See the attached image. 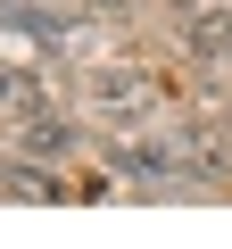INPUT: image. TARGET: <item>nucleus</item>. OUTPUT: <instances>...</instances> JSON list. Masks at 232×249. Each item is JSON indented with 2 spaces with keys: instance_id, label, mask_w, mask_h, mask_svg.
<instances>
[{
  "instance_id": "obj_1",
  "label": "nucleus",
  "mask_w": 232,
  "mask_h": 249,
  "mask_svg": "<svg viewBox=\"0 0 232 249\" xmlns=\"http://www.w3.org/2000/svg\"><path fill=\"white\" fill-rule=\"evenodd\" d=\"M0 191L25 199V208H58V199H66V183H58V175H42V166H25V158H17V166H0Z\"/></svg>"
},
{
  "instance_id": "obj_2",
  "label": "nucleus",
  "mask_w": 232,
  "mask_h": 249,
  "mask_svg": "<svg viewBox=\"0 0 232 249\" xmlns=\"http://www.w3.org/2000/svg\"><path fill=\"white\" fill-rule=\"evenodd\" d=\"M182 42H191L199 58H224V50H232V9H191Z\"/></svg>"
},
{
  "instance_id": "obj_3",
  "label": "nucleus",
  "mask_w": 232,
  "mask_h": 249,
  "mask_svg": "<svg viewBox=\"0 0 232 249\" xmlns=\"http://www.w3.org/2000/svg\"><path fill=\"white\" fill-rule=\"evenodd\" d=\"M99 100L108 108H158V83L149 75H99Z\"/></svg>"
},
{
  "instance_id": "obj_4",
  "label": "nucleus",
  "mask_w": 232,
  "mask_h": 249,
  "mask_svg": "<svg viewBox=\"0 0 232 249\" xmlns=\"http://www.w3.org/2000/svg\"><path fill=\"white\" fill-rule=\"evenodd\" d=\"M0 108H9V116H42V83L17 75V67H0Z\"/></svg>"
}]
</instances>
